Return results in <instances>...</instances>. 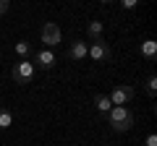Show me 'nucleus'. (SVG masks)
<instances>
[{"instance_id": "1a4fd4ad", "label": "nucleus", "mask_w": 157, "mask_h": 146, "mask_svg": "<svg viewBox=\"0 0 157 146\" xmlns=\"http://www.w3.org/2000/svg\"><path fill=\"white\" fill-rule=\"evenodd\" d=\"M86 34H89L92 42H100L102 34H105V24H102V21H92L89 26H86Z\"/></svg>"}, {"instance_id": "9d476101", "label": "nucleus", "mask_w": 157, "mask_h": 146, "mask_svg": "<svg viewBox=\"0 0 157 146\" xmlns=\"http://www.w3.org/2000/svg\"><path fill=\"white\" fill-rule=\"evenodd\" d=\"M11 125H13V110L0 107V130H8Z\"/></svg>"}, {"instance_id": "f03ea898", "label": "nucleus", "mask_w": 157, "mask_h": 146, "mask_svg": "<svg viewBox=\"0 0 157 146\" xmlns=\"http://www.w3.org/2000/svg\"><path fill=\"white\" fill-rule=\"evenodd\" d=\"M134 97H136V89H134V86L121 84V86H115V89L110 91V97H107V99H110L113 107H126L131 99H134Z\"/></svg>"}, {"instance_id": "2eb2a0df", "label": "nucleus", "mask_w": 157, "mask_h": 146, "mask_svg": "<svg viewBox=\"0 0 157 146\" xmlns=\"http://www.w3.org/2000/svg\"><path fill=\"white\" fill-rule=\"evenodd\" d=\"M147 146H157V136H155V133L147 136Z\"/></svg>"}, {"instance_id": "6e6552de", "label": "nucleus", "mask_w": 157, "mask_h": 146, "mask_svg": "<svg viewBox=\"0 0 157 146\" xmlns=\"http://www.w3.org/2000/svg\"><path fill=\"white\" fill-rule=\"evenodd\" d=\"M139 52H141V57H147V60H155L157 57V42L155 39H144L139 45Z\"/></svg>"}, {"instance_id": "0eeeda50", "label": "nucleus", "mask_w": 157, "mask_h": 146, "mask_svg": "<svg viewBox=\"0 0 157 146\" xmlns=\"http://www.w3.org/2000/svg\"><path fill=\"white\" fill-rule=\"evenodd\" d=\"M86 52H89V45H86V42H73L66 55H68V60H84Z\"/></svg>"}, {"instance_id": "423d86ee", "label": "nucleus", "mask_w": 157, "mask_h": 146, "mask_svg": "<svg viewBox=\"0 0 157 146\" xmlns=\"http://www.w3.org/2000/svg\"><path fill=\"white\" fill-rule=\"evenodd\" d=\"M55 63H58L55 52H50V50H39V52H37V65L42 68V71H50V68H55Z\"/></svg>"}, {"instance_id": "20e7f679", "label": "nucleus", "mask_w": 157, "mask_h": 146, "mask_svg": "<svg viewBox=\"0 0 157 146\" xmlns=\"http://www.w3.org/2000/svg\"><path fill=\"white\" fill-rule=\"evenodd\" d=\"M11 76H13V81H16V84H29V81H32V76H34V63L18 60L16 65H13Z\"/></svg>"}, {"instance_id": "39448f33", "label": "nucleus", "mask_w": 157, "mask_h": 146, "mask_svg": "<svg viewBox=\"0 0 157 146\" xmlns=\"http://www.w3.org/2000/svg\"><path fill=\"white\" fill-rule=\"evenodd\" d=\"M86 57H92L94 63H107L113 57V50H110V45L107 42H92L89 45V52H86Z\"/></svg>"}, {"instance_id": "f8f14e48", "label": "nucleus", "mask_w": 157, "mask_h": 146, "mask_svg": "<svg viewBox=\"0 0 157 146\" xmlns=\"http://www.w3.org/2000/svg\"><path fill=\"white\" fill-rule=\"evenodd\" d=\"M29 52H32V45H29V42H16V55L18 57H21V60H26V57H29Z\"/></svg>"}, {"instance_id": "7ed1b4c3", "label": "nucleus", "mask_w": 157, "mask_h": 146, "mask_svg": "<svg viewBox=\"0 0 157 146\" xmlns=\"http://www.w3.org/2000/svg\"><path fill=\"white\" fill-rule=\"evenodd\" d=\"M39 39L45 42L47 47H55L58 42L63 39V34H60V26H58L55 21H45V24H42V31H39Z\"/></svg>"}, {"instance_id": "f257e3e1", "label": "nucleus", "mask_w": 157, "mask_h": 146, "mask_svg": "<svg viewBox=\"0 0 157 146\" xmlns=\"http://www.w3.org/2000/svg\"><path fill=\"white\" fill-rule=\"evenodd\" d=\"M105 118H107V125L115 133H128L134 128V112H131L128 107H113Z\"/></svg>"}, {"instance_id": "4468645a", "label": "nucleus", "mask_w": 157, "mask_h": 146, "mask_svg": "<svg viewBox=\"0 0 157 146\" xmlns=\"http://www.w3.org/2000/svg\"><path fill=\"white\" fill-rule=\"evenodd\" d=\"M8 8H11V3H8V0H0V16L8 13Z\"/></svg>"}, {"instance_id": "ddd939ff", "label": "nucleus", "mask_w": 157, "mask_h": 146, "mask_svg": "<svg viewBox=\"0 0 157 146\" xmlns=\"http://www.w3.org/2000/svg\"><path fill=\"white\" fill-rule=\"evenodd\" d=\"M147 94H149V97H157V76H155V73L147 78Z\"/></svg>"}, {"instance_id": "9b49d317", "label": "nucleus", "mask_w": 157, "mask_h": 146, "mask_svg": "<svg viewBox=\"0 0 157 146\" xmlns=\"http://www.w3.org/2000/svg\"><path fill=\"white\" fill-rule=\"evenodd\" d=\"M94 107H97V110H100L102 115H107V112H110V110H113L110 99H107L105 94H97V97H94Z\"/></svg>"}]
</instances>
